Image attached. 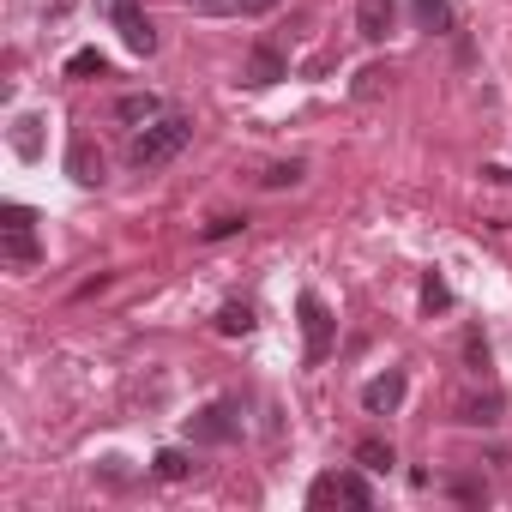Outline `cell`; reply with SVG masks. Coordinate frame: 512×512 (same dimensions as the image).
Listing matches in <instances>:
<instances>
[{"mask_svg": "<svg viewBox=\"0 0 512 512\" xmlns=\"http://www.w3.org/2000/svg\"><path fill=\"white\" fill-rule=\"evenodd\" d=\"M187 139H193V121L187 115H157L151 127H139L133 133V145H127V157H133V169H163V163H175L181 151H187Z\"/></svg>", "mask_w": 512, "mask_h": 512, "instance_id": "cell-1", "label": "cell"}, {"mask_svg": "<svg viewBox=\"0 0 512 512\" xmlns=\"http://www.w3.org/2000/svg\"><path fill=\"white\" fill-rule=\"evenodd\" d=\"M0 247H7V266L31 272L43 260V247H37V211L31 205H7L0 211Z\"/></svg>", "mask_w": 512, "mask_h": 512, "instance_id": "cell-2", "label": "cell"}, {"mask_svg": "<svg viewBox=\"0 0 512 512\" xmlns=\"http://www.w3.org/2000/svg\"><path fill=\"white\" fill-rule=\"evenodd\" d=\"M296 314H302V362H326V356H332V344H338V320L326 314V302H320V296H302V302H296Z\"/></svg>", "mask_w": 512, "mask_h": 512, "instance_id": "cell-3", "label": "cell"}, {"mask_svg": "<svg viewBox=\"0 0 512 512\" xmlns=\"http://www.w3.org/2000/svg\"><path fill=\"white\" fill-rule=\"evenodd\" d=\"M332 500H338V506H362V512H368V506H374V488H368L356 470H344V476H320V482L308 488V506H332Z\"/></svg>", "mask_w": 512, "mask_h": 512, "instance_id": "cell-4", "label": "cell"}, {"mask_svg": "<svg viewBox=\"0 0 512 512\" xmlns=\"http://www.w3.org/2000/svg\"><path fill=\"white\" fill-rule=\"evenodd\" d=\"M103 13L115 19L121 43H127L133 55H151V49H157V31H151V19L139 13V0H103Z\"/></svg>", "mask_w": 512, "mask_h": 512, "instance_id": "cell-5", "label": "cell"}, {"mask_svg": "<svg viewBox=\"0 0 512 512\" xmlns=\"http://www.w3.org/2000/svg\"><path fill=\"white\" fill-rule=\"evenodd\" d=\"M404 386H410V380H404V368L374 374V380L362 386V410H368V416H392V410L404 404Z\"/></svg>", "mask_w": 512, "mask_h": 512, "instance_id": "cell-6", "label": "cell"}, {"mask_svg": "<svg viewBox=\"0 0 512 512\" xmlns=\"http://www.w3.org/2000/svg\"><path fill=\"white\" fill-rule=\"evenodd\" d=\"M187 428H193V440H199V446H223V440H235V428H241V422H235V404H205Z\"/></svg>", "mask_w": 512, "mask_h": 512, "instance_id": "cell-7", "label": "cell"}, {"mask_svg": "<svg viewBox=\"0 0 512 512\" xmlns=\"http://www.w3.org/2000/svg\"><path fill=\"white\" fill-rule=\"evenodd\" d=\"M247 85H278V79H290V61H284V49L278 43H253V55H247V73H241Z\"/></svg>", "mask_w": 512, "mask_h": 512, "instance_id": "cell-8", "label": "cell"}, {"mask_svg": "<svg viewBox=\"0 0 512 512\" xmlns=\"http://www.w3.org/2000/svg\"><path fill=\"white\" fill-rule=\"evenodd\" d=\"M67 175H73L79 187H97V181H103V151H97L85 133H73V145H67Z\"/></svg>", "mask_w": 512, "mask_h": 512, "instance_id": "cell-9", "label": "cell"}, {"mask_svg": "<svg viewBox=\"0 0 512 512\" xmlns=\"http://www.w3.org/2000/svg\"><path fill=\"white\" fill-rule=\"evenodd\" d=\"M392 25H398L392 0H356V31H362L368 43H386V37H392Z\"/></svg>", "mask_w": 512, "mask_h": 512, "instance_id": "cell-10", "label": "cell"}, {"mask_svg": "<svg viewBox=\"0 0 512 512\" xmlns=\"http://www.w3.org/2000/svg\"><path fill=\"white\" fill-rule=\"evenodd\" d=\"M452 410H458V422H470V428H494V422H500V398H494V392H482V398L464 392Z\"/></svg>", "mask_w": 512, "mask_h": 512, "instance_id": "cell-11", "label": "cell"}, {"mask_svg": "<svg viewBox=\"0 0 512 512\" xmlns=\"http://www.w3.org/2000/svg\"><path fill=\"white\" fill-rule=\"evenodd\" d=\"M157 115H163V103H157L151 91H133V97L115 103V121H127V127H151Z\"/></svg>", "mask_w": 512, "mask_h": 512, "instance_id": "cell-12", "label": "cell"}, {"mask_svg": "<svg viewBox=\"0 0 512 512\" xmlns=\"http://www.w3.org/2000/svg\"><path fill=\"white\" fill-rule=\"evenodd\" d=\"M410 13H416V25H422V31H434V37L458 31V19H452V7H446V0H410Z\"/></svg>", "mask_w": 512, "mask_h": 512, "instance_id": "cell-13", "label": "cell"}, {"mask_svg": "<svg viewBox=\"0 0 512 512\" xmlns=\"http://www.w3.org/2000/svg\"><path fill=\"white\" fill-rule=\"evenodd\" d=\"M13 151H19L25 163L43 157V121H37V115H19V121H13Z\"/></svg>", "mask_w": 512, "mask_h": 512, "instance_id": "cell-14", "label": "cell"}, {"mask_svg": "<svg viewBox=\"0 0 512 512\" xmlns=\"http://www.w3.org/2000/svg\"><path fill=\"white\" fill-rule=\"evenodd\" d=\"M103 73H109L103 49H79V55H67V79H103Z\"/></svg>", "mask_w": 512, "mask_h": 512, "instance_id": "cell-15", "label": "cell"}, {"mask_svg": "<svg viewBox=\"0 0 512 512\" xmlns=\"http://www.w3.org/2000/svg\"><path fill=\"white\" fill-rule=\"evenodd\" d=\"M217 332H223V338H241V332H253V308H247V302H229V308L217 314Z\"/></svg>", "mask_w": 512, "mask_h": 512, "instance_id": "cell-16", "label": "cell"}, {"mask_svg": "<svg viewBox=\"0 0 512 512\" xmlns=\"http://www.w3.org/2000/svg\"><path fill=\"white\" fill-rule=\"evenodd\" d=\"M356 464H362V470H392L398 458H392L386 440H362V446H356Z\"/></svg>", "mask_w": 512, "mask_h": 512, "instance_id": "cell-17", "label": "cell"}, {"mask_svg": "<svg viewBox=\"0 0 512 512\" xmlns=\"http://www.w3.org/2000/svg\"><path fill=\"white\" fill-rule=\"evenodd\" d=\"M302 175H308V163H296V157H290V163H272V169H266V175H260V181H266V187H272V193H278V187H296V181H302Z\"/></svg>", "mask_w": 512, "mask_h": 512, "instance_id": "cell-18", "label": "cell"}, {"mask_svg": "<svg viewBox=\"0 0 512 512\" xmlns=\"http://www.w3.org/2000/svg\"><path fill=\"white\" fill-rule=\"evenodd\" d=\"M422 308H428V314H446V308H452V290H446V278H434V272L422 278Z\"/></svg>", "mask_w": 512, "mask_h": 512, "instance_id": "cell-19", "label": "cell"}, {"mask_svg": "<svg viewBox=\"0 0 512 512\" xmlns=\"http://www.w3.org/2000/svg\"><path fill=\"white\" fill-rule=\"evenodd\" d=\"M386 85H392V73H386V67H362V73H356V97H380Z\"/></svg>", "mask_w": 512, "mask_h": 512, "instance_id": "cell-20", "label": "cell"}, {"mask_svg": "<svg viewBox=\"0 0 512 512\" xmlns=\"http://www.w3.org/2000/svg\"><path fill=\"white\" fill-rule=\"evenodd\" d=\"M157 476H163V482H181V476H187V458H181L175 446H169V452H157Z\"/></svg>", "mask_w": 512, "mask_h": 512, "instance_id": "cell-21", "label": "cell"}, {"mask_svg": "<svg viewBox=\"0 0 512 512\" xmlns=\"http://www.w3.org/2000/svg\"><path fill=\"white\" fill-rule=\"evenodd\" d=\"M464 356H470V368H488V344H482V338H476V332H470V338H464Z\"/></svg>", "mask_w": 512, "mask_h": 512, "instance_id": "cell-22", "label": "cell"}, {"mask_svg": "<svg viewBox=\"0 0 512 512\" xmlns=\"http://www.w3.org/2000/svg\"><path fill=\"white\" fill-rule=\"evenodd\" d=\"M241 223H247V217H217V223H211V229H205V235H211V241H223V235H235V229H241Z\"/></svg>", "mask_w": 512, "mask_h": 512, "instance_id": "cell-23", "label": "cell"}, {"mask_svg": "<svg viewBox=\"0 0 512 512\" xmlns=\"http://www.w3.org/2000/svg\"><path fill=\"white\" fill-rule=\"evenodd\" d=\"M241 13L247 19H266V13H278V0H241Z\"/></svg>", "mask_w": 512, "mask_h": 512, "instance_id": "cell-24", "label": "cell"}, {"mask_svg": "<svg viewBox=\"0 0 512 512\" xmlns=\"http://www.w3.org/2000/svg\"><path fill=\"white\" fill-rule=\"evenodd\" d=\"M199 7H223V0H199Z\"/></svg>", "mask_w": 512, "mask_h": 512, "instance_id": "cell-25", "label": "cell"}]
</instances>
